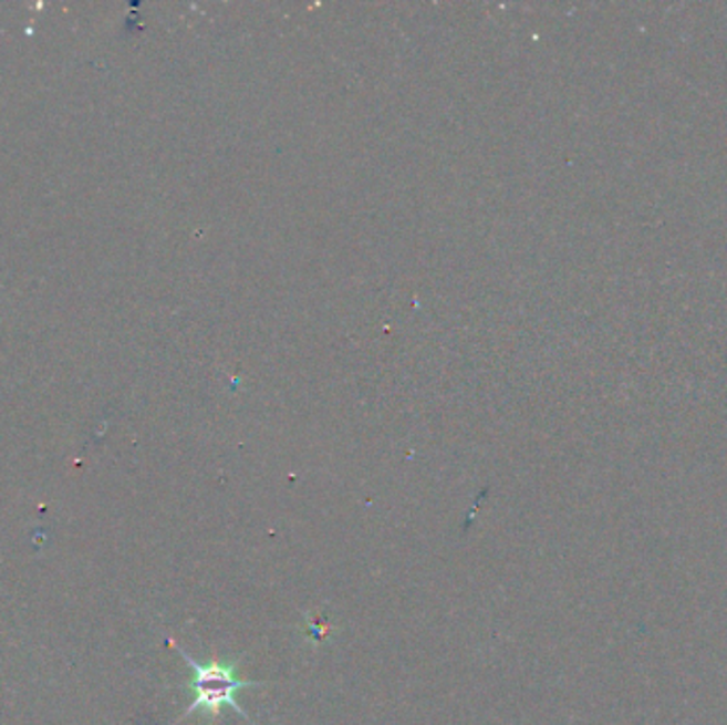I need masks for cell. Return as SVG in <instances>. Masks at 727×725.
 <instances>
[{
    "label": "cell",
    "instance_id": "6da1fadb",
    "mask_svg": "<svg viewBox=\"0 0 727 725\" xmlns=\"http://www.w3.org/2000/svg\"><path fill=\"white\" fill-rule=\"evenodd\" d=\"M168 645L173 646L191 669V676H189L186 687L191 692V702H189L186 713L175 722L179 724L181 719H186L194 713H202L211 719H217L221 715L224 708H232L237 711L241 717H245L251 725L253 719L247 715V711L239 706L237 702V694L245 690V687H253V685H264L262 681H242L237 676V669L241 664V657H237L235 662H209V664H198L188 651L181 645L175 643V639L168 636Z\"/></svg>",
    "mask_w": 727,
    "mask_h": 725
}]
</instances>
